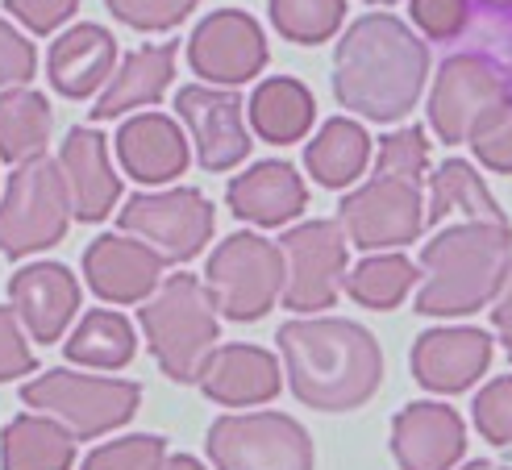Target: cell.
I'll use <instances>...</instances> for the list:
<instances>
[{
  "label": "cell",
  "mask_w": 512,
  "mask_h": 470,
  "mask_svg": "<svg viewBox=\"0 0 512 470\" xmlns=\"http://www.w3.org/2000/svg\"><path fill=\"white\" fill-rule=\"evenodd\" d=\"M463 470H508V466H496V462H467Z\"/></svg>",
  "instance_id": "45"
},
{
  "label": "cell",
  "mask_w": 512,
  "mask_h": 470,
  "mask_svg": "<svg viewBox=\"0 0 512 470\" xmlns=\"http://www.w3.org/2000/svg\"><path fill=\"white\" fill-rule=\"evenodd\" d=\"M471 150H475V159L483 167H492L500 175H512V104L479 129V134L471 138Z\"/></svg>",
  "instance_id": "39"
},
{
  "label": "cell",
  "mask_w": 512,
  "mask_h": 470,
  "mask_svg": "<svg viewBox=\"0 0 512 470\" xmlns=\"http://www.w3.org/2000/svg\"><path fill=\"white\" fill-rule=\"evenodd\" d=\"M59 167L71 192V213L80 221H105L109 208L121 196V179L109 167V150L105 138L96 129H67L63 150H59Z\"/></svg>",
  "instance_id": "20"
},
{
  "label": "cell",
  "mask_w": 512,
  "mask_h": 470,
  "mask_svg": "<svg viewBox=\"0 0 512 470\" xmlns=\"http://www.w3.org/2000/svg\"><path fill=\"white\" fill-rule=\"evenodd\" d=\"M338 217H342V233L358 250H392L404 242H417L425 229L421 184L371 175L363 188L342 200Z\"/></svg>",
  "instance_id": "12"
},
{
  "label": "cell",
  "mask_w": 512,
  "mask_h": 470,
  "mask_svg": "<svg viewBox=\"0 0 512 470\" xmlns=\"http://www.w3.org/2000/svg\"><path fill=\"white\" fill-rule=\"evenodd\" d=\"M117 42L100 25H71V30L50 46V84L67 100L92 96L105 80H113Z\"/></svg>",
  "instance_id": "23"
},
{
  "label": "cell",
  "mask_w": 512,
  "mask_h": 470,
  "mask_svg": "<svg viewBox=\"0 0 512 470\" xmlns=\"http://www.w3.org/2000/svg\"><path fill=\"white\" fill-rule=\"evenodd\" d=\"M317 109H313V92L304 88L300 80H267L254 88L250 96V125L259 129V138L275 142V146H288L300 142L309 134Z\"/></svg>",
  "instance_id": "27"
},
{
  "label": "cell",
  "mask_w": 512,
  "mask_h": 470,
  "mask_svg": "<svg viewBox=\"0 0 512 470\" xmlns=\"http://www.w3.org/2000/svg\"><path fill=\"white\" fill-rule=\"evenodd\" d=\"M371 5H392V0H371Z\"/></svg>",
  "instance_id": "47"
},
{
  "label": "cell",
  "mask_w": 512,
  "mask_h": 470,
  "mask_svg": "<svg viewBox=\"0 0 512 470\" xmlns=\"http://www.w3.org/2000/svg\"><path fill=\"white\" fill-rule=\"evenodd\" d=\"M175 109H179V117H184V125L192 129V142H196L204 171H229L250 154L242 100L234 92L192 84V88H179Z\"/></svg>",
  "instance_id": "14"
},
{
  "label": "cell",
  "mask_w": 512,
  "mask_h": 470,
  "mask_svg": "<svg viewBox=\"0 0 512 470\" xmlns=\"http://www.w3.org/2000/svg\"><path fill=\"white\" fill-rule=\"evenodd\" d=\"M279 354L300 404L317 412H350L375 396L383 379L379 342L342 317H300L279 329Z\"/></svg>",
  "instance_id": "2"
},
{
  "label": "cell",
  "mask_w": 512,
  "mask_h": 470,
  "mask_svg": "<svg viewBox=\"0 0 512 470\" xmlns=\"http://www.w3.org/2000/svg\"><path fill=\"white\" fill-rule=\"evenodd\" d=\"M105 5L121 25L155 34V30H171V25H179L200 0H105Z\"/></svg>",
  "instance_id": "36"
},
{
  "label": "cell",
  "mask_w": 512,
  "mask_h": 470,
  "mask_svg": "<svg viewBox=\"0 0 512 470\" xmlns=\"http://www.w3.org/2000/svg\"><path fill=\"white\" fill-rule=\"evenodd\" d=\"M71 225V192L63 167L50 159H30L9 175L0 200V254L25 258L34 250H50L67 238Z\"/></svg>",
  "instance_id": "5"
},
{
  "label": "cell",
  "mask_w": 512,
  "mask_h": 470,
  "mask_svg": "<svg viewBox=\"0 0 512 470\" xmlns=\"http://www.w3.org/2000/svg\"><path fill=\"white\" fill-rule=\"evenodd\" d=\"M34 67H38L34 46L0 17V88H25L34 80Z\"/></svg>",
  "instance_id": "40"
},
{
  "label": "cell",
  "mask_w": 512,
  "mask_h": 470,
  "mask_svg": "<svg viewBox=\"0 0 512 470\" xmlns=\"http://www.w3.org/2000/svg\"><path fill=\"white\" fill-rule=\"evenodd\" d=\"M5 9L34 34H50L80 9V0H5Z\"/></svg>",
  "instance_id": "42"
},
{
  "label": "cell",
  "mask_w": 512,
  "mask_h": 470,
  "mask_svg": "<svg viewBox=\"0 0 512 470\" xmlns=\"http://www.w3.org/2000/svg\"><path fill=\"white\" fill-rule=\"evenodd\" d=\"M342 17H346V0H271V25L300 46H317L334 38Z\"/></svg>",
  "instance_id": "32"
},
{
  "label": "cell",
  "mask_w": 512,
  "mask_h": 470,
  "mask_svg": "<svg viewBox=\"0 0 512 470\" xmlns=\"http://www.w3.org/2000/svg\"><path fill=\"white\" fill-rule=\"evenodd\" d=\"M50 104L34 88H9L0 92V159L5 163H30L42 159L50 142Z\"/></svg>",
  "instance_id": "28"
},
{
  "label": "cell",
  "mask_w": 512,
  "mask_h": 470,
  "mask_svg": "<svg viewBox=\"0 0 512 470\" xmlns=\"http://www.w3.org/2000/svg\"><path fill=\"white\" fill-rule=\"evenodd\" d=\"M138 321L159 367L175 383H200V371L217 350V312L196 275H171L138 308Z\"/></svg>",
  "instance_id": "4"
},
{
  "label": "cell",
  "mask_w": 512,
  "mask_h": 470,
  "mask_svg": "<svg viewBox=\"0 0 512 470\" xmlns=\"http://www.w3.org/2000/svg\"><path fill=\"white\" fill-rule=\"evenodd\" d=\"M429 75V46L392 13L358 17L334 55V96L367 121L413 113Z\"/></svg>",
  "instance_id": "1"
},
{
  "label": "cell",
  "mask_w": 512,
  "mask_h": 470,
  "mask_svg": "<svg viewBox=\"0 0 512 470\" xmlns=\"http://www.w3.org/2000/svg\"><path fill=\"white\" fill-rule=\"evenodd\" d=\"M204 292L229 321H259L284 296V254L259 233H229L209 254Z\"/></svg>",
  "instance_id": "6"
},
{
  "label": "cell",
  "mask_w": 512,
  "mask_h": 470,
  "mask_svg": "<svg viewBox=\"0 0 512 470\" xmlns=\"http://www.w3.org/2000/svg\"><path fill=\"white\" fill-rule=\"evenodd\" d=\"M188 63L200 80L238 88L267 67V38L242 9H217L188 38Z\"/></svg>",
  "instance_id": "13"
},
{
  "label": "cell",
  "mask_w": 512,
  "mask_h": 470,
  "mask_svg": "<svg viewBox=\"0 0 512 470\" xmlns=\"http://www.w3.org/2000/svg\"><path fill=\"white\" fill-rule=\"evenodd\" d=\"M134 350H138L134 325L113 308L88 312L80 329L67 337V362H80V367H96V371H121L134 358Z\"/></svg>",
  "instance_id": "30"
},
{
  "label": "cell",
  "mask_w": 512,
  "mask_h": 470,
  "mask_svg": "<svg viewBox=\"0 0 512 470\" xmlns=\"http://www.w3.org/2000/svg\"><path fill=\"white\" fill-rule=\"evenodd\" d=\"M413 21L433 38H458L471 25V0H413Z\"/></svg>",
  "instance_id": "38"
},
{
  "label": "cell",
  "mask_w": 512,
  "mask_h": 470,
  "mask_svg": "<svg viewBox=\"0 0 512 470\" xmlns=\"http://www.w3.org/2000/svg\"><path fill=\"white\" fill-rule=\"evenodd\" d=\"M429 163V142L417 125L400 129V134L379 138V154H375V175H388V179H408V184H421Z\"/></svg>",
  "instance_id": "34"
},
{
  "label": "cell",
  "mask_w": 512,
  "mask_h": 470,
  "mask_svg": "<svg viewBox=\"0 0 512 470\" xmlns=\"http://www.w3.org/2000/svg\"><path fill=\"white\" fill-rule=\"evenodd\" d=\"M21 400L38 408L71 437H100L134 421L142 387L130 379H96V375H71V371H46L34 383L21 387Z\"/></svg>",
  "instance_id": "7"
},
{
  "label": "cell",
  "mask_w": 512,
  "mask_h": 470,
  "mask_svg": "<svg viewBox=\"0 0 512 470\" xmlns=\"http://www.w3.org/2000/svg\"><path fill=\"white\" fill-rule=\"evenodd\" d=\"M450 213H463L467 221H483V225H508V217L500 213L492 192L483 188L475 167L463 163V159H446L438 171H433V192H429L425 221L438 225Z\"/></svg>",
  "instance_id": "29"
},
{
  "label": "cell",
  "mask_w": 512,
  "mask_h": 470,
  "mask_svg": "<svg viewBox=\"0 0 512 470\" xmlns=\"http://www.w3.org/2000/svg\"><path fill=\"white\" fill-rule=\"evenodd\" d=\"M167 462V446L163 437H121V441H109L84 458V470H163Z\"/></svg>",
  "instance_id": "35"
},
{
  "label": "cell",
  "mask_w": 512,
  "mask_h": 470,
  "mask_svg": "<svg viewBox=\"0 0 512 470\" xmlns=\"http://www.w3.org/2000/svg\"><path fill=\"white\" fill-rule=\"evenodd\" d=\"M417 283V267L404 254H371L346 275V292L363 308H396Z\"/></svg>",
  "instance_id": "31"
},
{
  "label": "cell",
  "mask_w": 512,
  "mask_h": 470,
  "mask_svg": "<svg viewBox=\"0 0 512 470\" xmlns=\"http://www.w3.org/2000/svg\"><path fill=\"white\" fill-rule=\"evenodd\" d=\"M467 30H471V46H475L471 55L488 59L496 67V75L508 84V92H512V5L508 9H488L483 5Z\"/></svg>",
  "instance_id": "33"
},
{
  "label": "cell",
  "mask_w": 512,
  "mask_h": 470,
  "mask_svg": "<svg viewBox=\"0 0 512 470\" xmlns=\"http://www.w3.org/2000/svg\"><path fill=\"white\" fill-rule=\"evenodd\" d=\"M284 254V304L292 312H317L338 300L346 279V233L334 221H304L279 238Z\"/></svg>",
  "instance_id": "11"
},
{
  "label": "cell",
  "mask_w": 512,
  "mask_h": 470,
  "mask_svg": "<svg viewBox=\"0 0 512 470\" xmlns=\"http://www.w3.org/2000/svg\"><path fill=\"white\" fill-rule=\"evenodd\" d=\"M204 396L225 408H250L279 396V362L263 346H217L200 371Z\"/></svg>",
  "instance_id": "19"
},
{
  "label": "cell",
  "mask_w": 512,
  "mask_h": 470,
  "mask_svg": "<svg viewBox=\"0 0 512 470\" xmlns=\"http://www.w3.org/2000/svg\"><path fill=\"white\" fill-rule=\"evenodd\" d=\"M225 200L242 221L284 225L300 217V208L309 204V192H304V179L296 175L292 163H259L225 188Z\"/></svg>",
  "instance_id": "22"
},
{
  "label": "cell",
  "mask_w": 512,
  "mask_h": 470,
  "mask_svg": "<svg viewBox=\"0 0 512 470\" xmlns=\"http://www.w3.org/2000/svg\"><path fill=\"white\" fill-rule=\"evenodd\" d=\"M425 283L417 296L421 317H471L488 308L512 275V225L463 221L442 229L421 250Z\"/></svg>",
  "instance_id": "3"
},
{
  "label": "cell",
  "mask_w": 512,
  "mask_h": 470,
  "mask_svg": "<svg viewBox=\"0 0 512 470\" xmlns=\"http://www.w3.org/2000/svg\"><path fill=\"white\" fill-rule=\"evenodd\" d=\"M121 229L150 242V250L163 254V263H188L213 238V204L196 188H171L155 196H130L121 208Z\"/></svg>",
  "instance_id": "10"
},
{
  "label": "cell",
  "mask_w": 512,
  "mask_h": 470,
  "mask_svg": "<svg viewBox=\"0 0 512 470\" xmlns=\"http://www.w3.org/2000/svg\"><path fill=\"white\" fill-rule=\"evenodd\" d=\"M492 321H496L500 342H504V350H508V358H512V275H508V287H504L500 304L492 308Z\"/></svg>",
  "instance_id": "43"
},
{
  "label": "cell",
  "mask_w": 512,
  "mask_h": 470,
  "mask_svg": "<svg viewBox=\"0 0 512 470\" xmlns=\"http://www.w3.org/2000/svg\"><path fill=\"white\" fill-rule=\"evenodd\" d=\"M175 75V42H163V46H142L134 55H125L117 75L109 80V88L100 92V100L92 104V121H109V117H121L130 109H142V104H155L167 84Z\"/></svg>",
  "instance_id": "24"
},
{
  "label": "cell",
  "mask_w": 512,
  "mask_h": 470,
  "mask_svg": "<svg viewBox=\"0 0 512 470\" xmlns=\"http://www.w3.org/2000/svg\"><path fill=\"white\" fill-rule=\"evenodd\" d=\"M367 159H371V138H367V129L350 117L325 121L321 134L304 150V167H309V175L325 188L354 184V179L367 171Z\"/></svg>",
  "instance_id": "26"
},
{
  "label": "cell",
  "mask_w": 512,
  "mask_h": 470,
  "mask_svg": "<svg viewBox=\"0 0 512 470\" xmlns=\"http://www.w3.org/2000/svg\"><path fill=\"white\" fill-rule=\"evenodd\" d=\"M467 450L463 416L446 404H408L392 421V454L400 470H454Z\"/></svg>",
  "instance_id": "16"
},
{
  "label": "cell",
  "mask_w": 512,
  "mask_h": 470,
  "mask_svg": "<svg viewBox=\"0 0 512 470\" xmlns=\"http://www.w3.org/2000/svg\"><path fill=\"white\" fill-rule=\"evenodd\" d=\"M163 254H155L146 242H134L125 233H100L84 250V275L88 287L109 304H134L146 300L163 279Z\"/></svg>",
  "instance_id": "15"
},
{
  "label": "cell",
  "mask_w": 512,
  "mask_h": 470,
  "mask_svg": "<svg viewBox=\"0 0 512 470\" xmlns=\"http://www.w3.org/2000/svg\"><path fill=\"white\" fill-rule=\"evenodd\" d=\"M471 412H475V429L492 446H512V375H500L483 387Z\"/></svg>",
  "instance_id": "37"
},
{
  "label": "cell",
  "mask_w": 512,
  "mask_h": 470,
  "mask_svg": "<svg viewBox=\"0 0 512 470\" xmlns=\"http://www.w3.org/2000/svg\"><path fill=\"white\" fill-rule=\"evenodd\" d=\"M204 446L217 470H313V441L284 412L221 416Z\"/></svg>",
  "instance_id": "8"
},
{
  "label": "cell",
  "mask_w": 512,
  "mask_h": 470,
  "mask_svg": "<svg viewBox=\"0 0 512 470\" xmlns=\"http://www.w3.org/2000/svg\"><path fill=\"white\" fill-rule=\"evenodd\" d=\"M34 371V350L25 342L21 321L13 308H0V383Z\"/></svg>",
  "instance_id": "41"
},
{
  "label": "cell",
  "mask_w": 512,
  "mask_h": 470,
  "mask_svg": "<svg viewBox=\"0 0 512 470\" xmlns=\"http://www.w3.org/2000/svg\"><path fill=\"white\" fill-rule=\"evenodd\" d=\"M117 159L138 184H167L184 175L188 167V142L179 125L163 113H142L121 125L117 134Z\"/></svg>",
  "instance_id": "21"
},
{
  "label": "cell",
  "mask_w": 512,
  "mask_h": 470,
  "mask_svg": "<svg viewBox=\"0 0 512 470\" xmlns=\"http://www.w3.org/2000/svg\"><path fill=\"white\" fill-rule=\"evenodd\" d=\"M163 470H204V466H200L192 454H171V458L163 462Z\"/></svg>",
  "instance_id": "44"
},
{
  "label": "cell",
  "mask_w": 512,
  "mask_h": 470,
  "mask_svg": "<svg viewBox=\"0 0 512 470\" xmlns=\"http://www.w3.org/2000/svg\"><path fill=\"white\" fill-rule=\"evenodd\" d=\"M508 104H512V92L496 75V67L467 50V55H450L438 67V80H433V96H429V121L442 142L458 146V142H471Z\"/></svg>",
  "instance_id": "9"
},
{
  "label": "cell",
  "mask_w": 512,
  "mask_h": 470,
  "mask_svg": "<svg viewBox=\"0 0 512 470\" xmlns=\"http://www.w3.org/2000/svg\"><path fill=\"white\" fill-rule=\"evenodd\" d=\"M492 362V342L483 329H429L413 346V375L429 391H467Z\"/></svg>",
  "instance_id": "18"
},
{
  "label": "cell",
  "mask_w": 512,
  "mask_h": 470,
  "mask_svg": "<svg viewBox=\"0 0 512 470\" xmlns=\"http://www.w3.org/2000/svg\"><path fill=\"white\" fill-rule=\"evenodd\" d=\"M75 437L42 412H25L5 425L0 437V470H71Z\"/></svg>",
  "instance_id": "25"
},
{
  "label": "cell",
  "mask_w": 512,
  "mask_h": 470,
  "mask_svg": "<svg viewBox=\"0 0 512 470\" xmlns=\"http://www.w3.org/2000/svg\"><path fill=\"white\" fill-rule=\"evenodd\" d=\"M479 5H488V9H508L512 0H479Z\"/></svg>",
  "instance_id": "46"
},
{
  "label": "cell",
  "mask_w": 512,
  "mask_h": 470,
  "mask_svg": "<svg viewBox=\"0 0 512 470\" xmlns=\"http://www.w3.org/2000/svg\"><path fill=\"white\" fill-rule=\"evenodd\" d=\"M9 300L34 342H59L75 308H80V283L63 263H34L13 271Z\"/></svg>",
  "instance_id": "17"
}]
</instances>
